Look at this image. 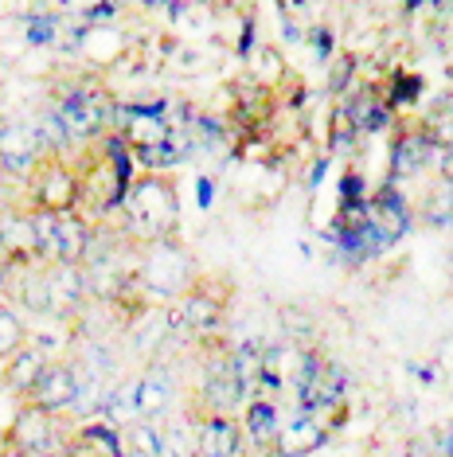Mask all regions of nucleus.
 Instances as JSON below:
<instances>
[{
    "mask_svg": "<svg viewBox=\"0 0 453 457\" xmlns=\"http://www.w3.org/2000/svg\"><path fill=\"white\" fill-rule=\"evenodd\" d=\"M121 207H126V215H129V227L141 238H149V243L169 238L172 231H177L180 200H177L172 180H164V176H141L137 184H129Z\"/></svg>",
    "mask_w": 453,
    "mask_h": 457,
    "instance_id": "1",
    "label": "nucleus"
},
{
    "mask_svg": "<svg viewBox=\"0 0 453 457\" xmlns=\"http://www.w3.org/2000/svg\"><path fill=\"white\" fill-rule=\"evenodd\" d=\"M67 438L70 434L63 430V414H47L32 403H20L16 419L4 434V442H12L28 457H63Z\"/></svg>",
    "mask_w": 453,
    "mask_h": 457,
    "instance_id": "2",
    "label": "nucleus"
},
{
    "mask_svg": "<svg viewBox=\"0 0 453 457\" xmlns=\"http://www.w3.org/2000/svg\"><path fill=\"white\" fill-rule=\"evenodd\" d=\"M78 188H82V195H90V204H95L98 212H110V207H118L126 200V192H129L126 145L118 137H110V153H102V157L78 176Z\"/></svg>",
    "mask_w": 453,
    "mask_h": 457,
    "instance_id": "3",
    "label": "nucleus"
},
{
    "mask_svg": "<svg viewBox=\"0 0 453 457\" xmlns=\"http://www.w3.org/2000/svg\"><path fill=\"white\" fill-rule=\"evenodd\" d=\"M28 192H32V212H55V215L75 212L82 200L78 172L67 169L55 153H47V157L36 164V172L28 176Z\"/></svg>",
    "mask_w": 453,
    "mask_h": 457,
    "instance_id": "4",
    "label": "nucleus"
},
{
    "mask_svg": "<svg viewBox=\"0 0 453 457\" xmlns=\"http://www.w3.org/2000/svg\"><path fill=\"white\" fill-rule=\"evenodd\" d=\"M141 282L157 297H180L192 286V258L172 238H157L141 258Z\"/></svg>",
    "mask_w": 453,
    "mask_h": 457,
    "instance_id": "5",
    "label": "nucleus"
},
{
    "mask_svg": "<svg viewBox=\"0 0 453 457\" xmlns=\"http://www.w3.org/2000/svg\"><path fill=\"white\" fill-rule=\"evenodd\" d=\"M78 395H82L78 363L51 360L47 368H44V376L32 383V391H28L20 403H32V407L47 411V414H63V411H75L78 407Z\"/></svg>",
    "mask_w": 453,
    "mask_h": 457,
    "instance_id": "6",
    "label": "nucleus"
},
{
    "mask_svg": "<svg viewBox=\"0 0 453 457\" xmlns=\"http://www.w3.org/2000/svg\"><path fill=\"white\" fill-rule=\"evenodd\" d=\"M55 118H59V126H63L67 141H86L106 126L110 106L98 90H67L55 106Z\"/></svg>",
    "mask_w": 453,
    "mask_h": 457,
    "instance_id": "7",
    "label": "nucleus"
},
{
    "mask_svg": "<svg viewBox=\"0 0 453 457\" xmlns=\"http://www.w3.org/2000/svg\"><path fill=\"white\" fill-rule=\"evenodd\" d=\"M47 157L44 137H39L36 126H24V121H4L0 129V172L4 176H32L36 164Z\"/></svg>",
    "mask_w": 453,
    "mask_h": 457,
    "instance_id": "8",
    "label": "nucleus"
},
{
    "mask_svg": "<svg viewBox=\"0 0 453 457\" xmlns=\"http://www.w3.org/2000/svg\"><path fill=\"white\" fill-rule=\"evenodd\" d=\"M195 457H239L243 453V422L235 414H195Z\"/></svg>",
    "mask_w": 453,
    "mask_h": 457,
    "instance_id": "9",
    "label": "nucleus"
},
{
    "mask_svg": "<svg viewBox=\"0 0 453 457\" xmlns=\"http://www.w3.org/2000/svg\"><path fill=\"white\" fill-rule=\"evenodd\" d=\"M246 383L235 376L231 360L215 363V368L203 376V387H200V414H235L246 403Z\"/></svg>",
    "mask_w": 453,
    "mask_h": 457,
    "instance_id": "10",
    "label": "nucleus"
},
{
    "mask_svg": "<svg viewBox=\"0 0 453 457\" xmlns=\"http://www.w3.org/2000/svg\"><path fill=\"white\" fill-rule=\"evenodd\" d=\"M95 246V231L78 212H63L55 220V243H51V262L47 266H82Z\"/></svg>",
    "mask_w": 453,
    "mask_h": 457,
    "instance_id": "11",
    "label": "nucleus"
},
{
    "mask_svg": "<svg viewBox=\"0 0 453 457\" xmlns=\"http://www.w3.org/2000/svg\"><path fill=\"white\" fill-rule=\"evenodd\" d=\"M44 282H47V317L75 313L90 289L82 266H44Z\"/></svg>",
    "mask_w": 453,
    "mask_h": 457,
    "instance_id": "12",
    "label": "nucleus"
},
{
    "mask_svg": "<svg viewBox=\"0 0 453 457\" xmlns=\"http://www.w3.org/2000/svg\"><path fill=\"white\" fill-rule=\"evenodd\" d=\"M133 395H137V419L145 422H157L164 411H169L172 395H177V383H172V371L169 368H149L145 376L133 379Z\"/></svg>",
    "mask_w": 453,
    "mask_h": 457,
    "instance_id": "13",
    "label": "nucleus"
},
{
    "mask_svg": "<svg viewBox=\"0 0 453 457\" xmlns=\"http://www.w3.org/2000/svg\"><path fill=\"white\" fill-rule=\"evenodd\" d=\"M51 363V356L39 345H32V340H28L24 348L20 352H12V356L4 360V368H0V383H4L8 391L16 395V399H24L28 391H32V383L44 376V368Z\"/></svg>",
    "mask_w": 453,
    "mask_h": 457,
    "instance_id": "14",
    "label": "nucleus"
},
{
    "mask_svg": "<svg viewBox=\"0 0 453 457\" xmlns=\"http://www.w3.org/2000/svg\"><path fill=\"white\" fill-rule=\"evenodd\" d=\"M63 457H121V430L110 422H82L70 430Z\"/></svg>",
    "mask_w": 453,
    "mask_h": 457,
    "instance_id": "15",
    "label": "nucleus"
},
{
    "mask_svg": "<svg viewBox=\"0 0 453 457\" xmlns=\"http://www.w3.org/2000/svg\"><path fill=\"white\" fill-rule=\"evenodd\" d=\"M180 320L192 332H211L223 320V297H215L211 286H188L180 294Z\"/></svg>",
    "mask_w": 453,
    "mask_h": 457,
    "instance_id": "16",
    "label": "nucleus"
},
{
    "mask_svg": "<svg viewBox=\"0 0 453 457\" xmlns=\"http://www.w3.org/2000/svg\"><path fill=\"white\" fill-rule=\"evenodd\" d=\"M403 231H407V207L395 192H383L372 212H367V238L375 246H391Z\"/></svg>",
    "mask_w": 453,
    "mask_h": 457,
    "instance_id": "17",
    "label": "nucleus"
},
{
    "mask_svg": "<svg viewBox=\"0 0 453 457\" xmlns=\"http://www.w3.org/2000/svg\"><path fill=\"white\" fill-rule=\"evenodd\" d=\"M277 434H282V419L270 399H251L243 414V438H251L254 450H274Z\"/></svg>",
    "mask_w": 453,
    "mask_h": 457,
    "instance_id": "18",
    "label": "nucleus"
},
{
    "mask_svg": "<svg viewBox=\"0 0 453 457\" xmlns=\"http://www.w3.org/2000/svg\"><path fill=\"white\" fill-rule=\"evenodd\" d=\"M325 442V426L317 414H301V419H293V426H285L282 434H277V457H305L313 453L317 445Z\"/></svg>",
    "mask_w": 453,
    "mask_h": 457,
    "instance_id": "19",
    "label": "nucleus"
},
{
    "mask_svg": "<svg viewBox=\"0 0 453 457\" xmlns=\"http://www.w3.org/2000/svg\"><path fill=\"white\" fill-rule=\"evenodd\" d=\"M121 457H161V426L145 419L121 426Z\"/></svg>",
    "mask_w": 453,
    "mask_h": 457,
    "instance_id": "20",
    "label": "nucleus"
},
{
    "mask_svg": "<svg viewBox=\"0 0 453 457\" xmlns=\"http://www.w3.org/2000/svg\"><path fill=\"white\" fill-rule=\"evenodd\" d=\"M28 345V325L8 301H0V360H8L12 352Z\"/></svg>",
    "mask_w": 453,
    "mask_h": 457,
    "instance_id": "21",
    "label": "nucleus"
},
{
    "mask_svg": "<svg viewBox=\"0 0 453 457\" xmlns=\"http://www.w3.org/2000/svg\"><path fill=\"white\" fill-rule=\"evenodd\" d=\"M426 149L430 145L422 137H403L395 149V157H391V169H395V176H415L422 164H426Z\"/></svg>",
    "mask_w": 453,
    "mask_h": 457,
    "instance_id": "22",
    "label": "nucleus"
},
{
    "mask_svg": "<svg viewBox=\"0 0 453 457\" xmlns=\"http://www.w3.org/2000/svg\"><path fill=\"white\" fill-rule=\"evenodd\" d=\"M0 301H8V266L0 262Z\"/></svg>",
    "mask_w": 453,
    "mask_h": 457,
    "instance_id": "23",
    "label": "nucleus"
},
{
    "mask_svg": "<svg viewBox=\"0 0 453 457\" xmlns=\"http://www.w3.org/2000/svg\"><path fill=\"white\" fill-rule=\"evenodd\" d=\"M0 457H28V453H24V450H16L12 442H4V445H0Z\"/></svg>",
    "mask_w": 453,
    "mask_h": 457,
    "instance_id": "24",
    "label": "nucleus"
},
{
    "mask_svg": "<svg viewBox=\"0 0 453 457\" xmlns=\"http://www.w3.org/2000/svg\"><path fill=\"white\" fill-rule=\"evenodd\" d=\"M4 121H8V118H0V129H4Z\"/></svg>",
    "mask_w": 453,
    "mask_h": 457,
    "instance_id": "25",
    "label": "nucleus"
}]
</instances>
